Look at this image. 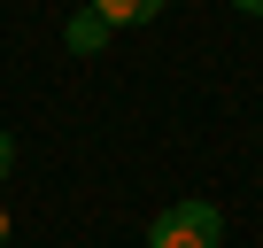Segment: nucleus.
I'll return each mask as SVG.
<instances>
[{
	"mask_svg": "<svg viewBox=\"0 0 263 248\" xmlns=\"http://www.w3.org/2000/svg\"><path fill=\"white\" fill-rule=\"evenodd\" d=\"M217 240H224L217 202H171V209L147 225V248H217Z\"/></svg>",
	"mask_w": 263,
	"mask_h": 248,
	"instance_id": "nucleus-1",
	"label": "nucleus"
},
{
	"mask_svg": "<svg viewBox=\"0 0 263 248\" xmlns=\"http://www.w3.org/2000/svg\"><path fill=\"white\" fill-rule=\"evenodd\" d=\"M232 8H248V16H263V0H232Z\"/></svg>",
	"mask_w": 263,
	"mask_h": 248,
	"instance_id": "nucleus-5",
	"label": "nucleus"
},
{
	"mask_svg": "<svg viewBox=\"0 0 263 248\" xmlns=\"http://www.w3.org/2000/svg\"><path fill=\"white\" fill-rule=\"evenodd\" d=\"M85 8H93L108 31H124V24H155V16H163V0H85Z\"/></svg>",
	"mask_w": 263,
	"mask_h": 248,
	"instance_id": "nucleus-2",
	"label": "nucleus"
},
{
	"mask_svg": "<svg viewBox=\"0 0 263 248\" xmlns=\"http://www.w3.org/2000/svg\"><path fill=\"white\" fill-rule=\"evenodd\" d=\"M8 171H16V140H8V124H0V186H8Z\"/></svg>",
	"mask_w": 263,
	"mask_h": 248,
	"instance_id": "nucleus-4",
	"label": "nucleus"
},
{
	"mask_svg": "<svg viewBox=\"0 0 263 248\" xmlns=\"http://www.w3.org/2000/svg\"><path fill=\"white\" fill-rule=\"evenodd\" d=\"M0 248H8V209H0Z\"/></svg>",
	"mask_w": 263,
	"mask_h": 248,
	"instance_id": "nucleus-6",
	"label": "nucleus"
},
{
	"mask_svg": "<svg viewBox=\"0 0 263 248\" xmlns=\"http://www.w3.org/2000/svg\"><path fill=\"white\" fill-rule=\"evenodd\" d=\"M101 47H108V24H101L93 8H78V16H70V55H101Z\"/></svg>",
	"mask_w": 263,
	"mask_h": 248,
	"instance_id": "nucleus-3",
	"label": "nucleus"
}]
</instances>
